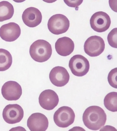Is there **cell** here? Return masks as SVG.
I'll use <instances>...</instances> for the list:
<instances>
[{
  "label": "cell",
  "instance_id": "9a60e30c",
  "mask_svg": "<svg viewBox=\"0 0 117 131\" xmlns=\"http://www.w3.org/2000/svg\"><path fill=\"white\" fill-rule=\"evenodd\" d=\"M55 50L60 56H67L73 52L75 44L73 41L67 37L58 39L55 44Z\"/></svg>",
  "mask_w": 117,
  "mask_h": 131
},
{
  "label": "cell",
  "instance_id": "603a6c76",
  "mask_svg": "<svg viewBox=\"0 0 117 131\" xmlns=\"http://www.w3.org/2000/svg\"><path fill=\"white\" fill-rule=\"evenodd\" d=\"M43 1L48 3H52L56 2L57 0H42Z\"/></svg>",
  "mask_w": 117,
  "mask_h": 131
},
{
  "label": "cell",
  "instance_id": "ffe728a7",
  "mask_svg": "<svg viewBox=\"0 0 117 131\" xmlns=\"http://www.w3.org/2000/svg\"><path fill=\"white\" fill-rule=\"evenodd\" d=\"M117 28L113 29L108 36V41L109 44L113 48H117Z\"/></svg>",
  "mask_w": 117,
  "mask_h": 131
},
{
  "label": "cell",
  "instance_id": "7c38bea8",
  "mask_svg": "<svg viewBox=\"0 0 117 131\" xmlns=\"http://www.w3.org/2000/svg\"><path fill=\"white\" fill-rule=\"evenodd\" d=\"M21 34L20 26L15 23L3 25L0 28V37L4 41L14 42L19 37Z\"/></svg>",
  "mask_w": 117,
  "mask_h": 131
},
{
  "label": "cell",
  "instance_id": "6da1fadb",
  "mask_svg": "<svg viewBox=\"0 0 117 131\" xmlns=\"http://www.w3.org/2000/svg\"><path fill=\"white\" fill-rule=\"evenodd\" d=\"M82 120L87 127L98 130L104 126L107 121V115L102 108L92 106L87 108L83 115Z\"/></svg>",
  "mask_w": 117,
  "mask_h": 131
},
{
  "label": "cell",
  "instance_id": "8fae6325",
  "mask_svg": "<svg viewBox=\"0 0 117 131\" xmlns=\"http://www.w3.org/2000/svg\"><path fill=\"white\" fill-rule=\"evenodd\" d=\"M39 100L41 107L48 111L54 109L59 101L58 95L51 89L46 90L42 92L39 96Z\"/></svg>",
  "mask_w": 117,
  "mask_h": 131
},
{
  "label": "cell",
  "instance_id": "ba28073f",
  "mask_svg": "<svg viewBox=\"0 0 117 131\" xmlns=\"http://www.w3.org/2000/svg\"><path fill=\"white\" fill-rule=\"evenodd\" d=\"M24 116V110L18 104L8 105L3 111L4 119L6 122L11 124L20 122Z\"/></svg>",
  "mask_w": 117,
  "mask_h": 131
},
{
  "label": "cell",
  "instance_id": "5b68a950",
  "mask_svg": "<svg viewBox=\"0 0 117 131\" xmlns=\"http://www.w3.org/2000/svg\"><path fill=\"white\" fill-rule=\"evenodd\" d=\"M69 67L72 74L77 77H82L87 74L90 69L88 60L80 55H74L69 61Z\"/></svg>",
  "mask_w": 117,
  "mask_h": 131
},
{
  "label": "cell",
  "instance_id": "d6986e66",
  "mask_svg": "<svg viewBox=\"0 0 117 131\" xmlns=\"http://www.w3.org/2000/svg\"><path fill=\"white\" fill-rule=\"evenodd\" d=\"M117 68H115L111 70L108 75V81L110 85L112 87L117 88L116 77Z\"/></svg>",
  "mask_w": 117,
  "mask_h": 131
},
{
  "label": "cell",
  "instance_id": "44dd1931",
  "mask_svg": "<svg viewBox=\"0 0 117 131\" xmlns=\"http://www.w3.org/2000/svg\"><path fill=\"white\" fill-rule=\"evenodd\" d=\"M66 4L72 8H77L82 3L83 0H63Z\"/></svg>",
  "mask_w": 117,
  "mask_h": 131
},
{
  "label": "cell",
  "instance_id": "e0dca14e",
  "mask_svg": "<svg viewBox=\"0 0 117 131\" xmlns=\"http://www.w3.org/2000/svg\"><path fill=\"white\" fill-rule=\"evenodd\" d=\"M13 63V58L7 50L0 48V71L8 69Z\"/></svg>",
  "mask_w": 117,
  "mask_h": 131
},
{
  "label": "cell",
  "instance_id": "3957f363",
  "mask_svg": "<svg viewBox=\"0 0 117 131\" xmlns=\"http://www.w3.org/2000/svg\"><path fill=\"white\" fill-rule=\"evenodd\" d=\"M47 26L52 34L59 35L65 33L70 26V22L66 16L62 14H56L48 20Z\"/></svg>",
  "mask_w": 117,
  "mask_h": 131
},
{
  "label": "cell",
  "instance_id": "2e32d148",
  "mask_svg": "<svg viewBox=\"0 0 117 131\" xmlns=\"http://www.w3.org/2000/svg\"><path fill=\"white\" fill-rule=\"evenodd\" d=\"M14 13V7L10 3L6 1L0 2V22L12 18Z\"/></svg>",
  "mask_w": 117,
  "mask_h": 131
},
{
  "label": "cell",
  "instance_id": "52a82bcc",
  "mask_svg": "<svg viewBox=\"0 0 117 131\" xmlns=\"http://www.w3.org/2000/svg\"><path fill=\"white\" fill-rule=\"evenodd\" d=\"M111 24L110 16L104 12H96L90 18L91 28L94 31L99 33L105 32L109 28Z\"/></svg>",
  "mask_w": 117,
  "mask_h": 131
},
{
  "label": "cell",
  "instance_id": "7402d4cb",
  "mask_svg": "<svg viewBox=\"0 0 117 131\" xmlns=\"http://www.w3.org/2000/svg\"><path fill=\"white\" fill-rule=\"evenodd\" d=\"M109 4L112 9L117 12V0H109Z\"/></svg>",
  "mask_w": 117,
  "mask_h": 131
},
{
  "label": "cell",
  "instance_id": "4fadbf2b",
  "mask_svg": "<svg viewBox=\"0 0 117 131\" xmlns=\"http://www.w3.org/2000/svg\"><path fill=\"white\" fill-rule=\"evenodd\" d=\"M27 126L30 131H45L48 126L47 117L43 114L36 113L32 114L27 121Z\"/></svg>",
  "mask_w": 117,
  "mask_h": 131
},
{
  "label": "cell",
  "instance_id": "8992f818",
  "mask_svg": "<svg viewBox=\"0 0 117 131\" xmlns=\"http://www.w3.org/2000/svg\"><path fill=\"white\" fill-rule=\"evenodd\" d=\"M105 44L101 37L95 36L90 37L85 41L84 52L90 57H97L104 51Z\"/></svg>",
  "mask_w": 117,
  "mask_h": 131
},
{
  "label": "cell",
  "instance_id": "cb8c5ba5",
  "mask_svg": "<svg viewBox=\"0 0 117 131\" xmlns=\"http://www.w3.org/2000/svg\"><path fill=\"white\" fill-rule=\"evenodd\" d=\"M13 1L16 3H22L25 1L26 0H13Z\"/></svg>",
  "mask_w": 117,
  "mask_h": 131
},
{
  "label": "cell",
  "instance_id": "9c48e42d",
  "mask_svg": "<svg viewBox=\"0 0 117 131\" xmlns=\"http://www.w3.org/2000/svg\"><path fill=\"white\" fill-rule=\"evenodd\" d=\"M2 94L7 100H17L22 95V88L18 82L10 81L7 82L3 85L2 88Z\"/></svg>",
  "mask_w": 117,
  "mask_h": 131
},
{
  "label": "cell",
  "instance_id": "5bb4252c",
  "mask_svg": "<svg viewBox=\"0 0 117 131\" xmlns=\"http://www.w3.org/2000/svg\"><path fill=\"white\" fill-rule=\"evenodd\" d=\"M42 16L38 9L33 7L27 8L22 15V19L25 25L30 28H35L42 22Z\"/></svg>",
  "mask_w": 117,
  "mask_h": 131
},
{
  "label": "cell",
  "instance_id": "30bf717a",
  "mask_svg": "<svg viewBox=\"0 0 117 131\" xmlns=\"http://www.w3.org/2000/svg\"><path fill=\"white\" fill-rule=\"evenodd\" d=\"M49 78L51 83L57 87H62L68 83L70 75L64 67L57 66L50 71Z\"/></svg>",
  "mask_w": 117,
  "mask_h": 131
},
{
  "label": "cell",
  "instance_id": "7a4b0ae2",
  "mask_svg": "<svg viewBox=\"0 0 117 131\" xmlns=\"http://www.w3.org/2000/svg\"><path fill=\"white\" fill-rule=\"evenodd\" d=\"M29 52L31 58L35 61L39 62H45L52 55V46L45 40H38L31 45Z\"/></svg>",
  "mask_w": 117,
  "mask_h": 131
},
{
  "label": "cell",
  "instance_id": "277c9868",
  "mask_svg": "<svg viewBox=\"0 0 117 131\" xmlns=\"http://www.w3.org/2000/svg\"><path fill=\"white\" fill-rule=\"evenodd\" d=\"M75 114L71 108L61 107L55 112L54 115V122L59 127L66 128L74 122Z\"/></svg>",
  "mask_w": 117,
  "mask_h": 131
},
{
  "label": "cell",
  "instance_id": "ac0fdd59",
  "mask_svg": "<svg viewBox=\"0 0 117 131\" xmlns=\"http://www.w3.org/2000/svg\"><path fill=\"white\" fill-rule=\"evenodd\" d=\"M104 106L107 109L112 112L117 111V93L111 92L107 94L104 100Z\"/></svg>",
  "mask_w": 117,
  "mask_h": 131
}]
</instances>
